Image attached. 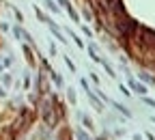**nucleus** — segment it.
Listing matches in <instances>:
<instances>
[{"label": "nucleus", "mask_w": 155, "mask_h": 140, "mask_svg": "<svg viewBox=\"0 0 155 140\" xmlns=\"http://www.w3.org/2000/svg\"><path fill=\"white\" fill-rule=\"evenodd\" d=\"M129 84H131V88H134L136 93H140V95H144V93H147V86H142V84H138V82H134V80H131Z\"/></svg>", "instance_id": "1"}, {"label": "nucleus", "mask_w": 155, "mask_h": 140, "mask_svg": "<svg viewBox=\"0 0 155 140\" xmlns=\"http://www.w3.org/2000/svg\"><path fill=\"white\" fill-rule=\"evenodd\" d=\"M80 118H82V123H84V125H88V129L93 127V123H91V118H88L86 114H80Z\"/></svg>", "instance_id": "2"}, {"label": "nucleus", "mask_w": 155, "mask_h": 140, "mask_svg": "<svg viewBox=\"0 0 155 140\" xmlns=\"http://www.w3.org/2000/svg\"><path fill=\"white\" fill-rule=\"evenodd\" d=\"M144 104H147V106H151V108H155V102H153V99H149V97L144 99Z\"/></svg>", "instance_id": "3"}, {"label": "nucleus", "mask_w": 155, "mask_h": 140, "mask_svg": "<svg viewBox=\"0 0 155 140\" xmlns=\"http://www.w3.org/2000/svg\"><path fill=\"white\" fill-rule=\"evenodd\" d=\"M80 138H82V140H88V136H86V134H80Z\"/></svg>", "instance_id": "4"}]
</instances>
